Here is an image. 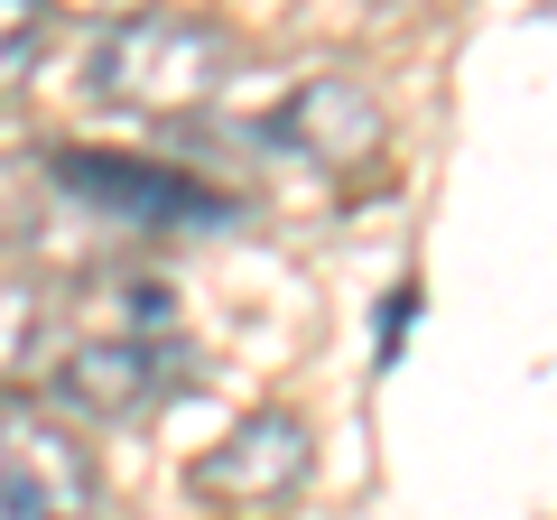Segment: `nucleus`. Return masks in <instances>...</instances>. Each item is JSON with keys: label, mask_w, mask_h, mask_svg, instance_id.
<instances>
[{"label": "nucleus", "mask_w": 557, "mask_h": 520, "mask_svg": "<svg viewBox=\"0 0 557 520\" xmlns=\"http://www.w3.org/2000/svg\"><path fill=\"white\" fill-rule=\"evenodd\" d=\"M196 381V344L177 335V307L168 288H121V317L75 335L57 354V400L84 409V419H149L159 400H177Z\"/></svg>", "instance_id": "nucleus-1"}, {"label": "nucleus", "mask_w": 557, "mask_h": 520, "mask_svg": "<svg viewBox=\"0 0 557 520\" xmlns=\"http://www.w3.org/2000/svg\"><path fill=\"white\" fill-rule=\"evenodd\" d=\"M223 75H233V38L196 10H139L94 57V94L121 112H196Z\"/></svg>", "instance_id": "nucleus-2"}, {"label": "nucleus", "mask_w": 557, "mask_h": 520, "mask_svg": "<svg viewBox=\"0 0 557 520\" xmlns=\"http://www.w3.org/2000/svg\"><path fill=\"white\" fill-rule=\"evenodd\" d=\"M307 474H317V437H307V419H288V409H251L233 437H214L196 456V502L223 511V520H278L288 502L307 493Z\"/></svg>", "instance_id": "nucleus-3"}, {"label": "nucleus", "mask_w": 557, "mask_h": 520, "mask_svg": "<svg viewBox=\"0 0 557 520\" xmlns=\"http://www.w3.org/2000/svg\"><path fill=\"white\" fill-rule=\"evenodd\" d=\"M0 520H102L84 437L28 400H0Z\"/></svg>", "instance_id": "nucleus-4"}, {"label": "nucleus", "mask_w": 557, "mask_h": 520, "mask_svg": "<svg viewBox=\"0 0 557 520\" xmlns=\"http://www.w3.org/2000/svg\"><path fill=\"white\" fill-rule=\"evenodd\" d=\"M57 177L75 186V196H94V205H112V214H131L139 233H177V223H223V214H233V196H214V186L177 177V168H149V159L57 149Z\"/></svg>", "instance_id": "nucleus-5"}, {"label": "nucleus", "mask_w": 557, "mask_h": 520, "mask_svg": "<svg viewBox=\"0 0 557 520\" xmlns=\"http://www.w3.org/2000/svg\"><path fill=\"white\" fill-rule=\"evenodd\" d=\"M270 140H288L317 168H354V159L381 149V102H372V84H354V75H317V84L288 94V112L270 121Z\"/></svg>", "instance_id": "nucleus-6"}, {"label": "nucleus", "mask_w": 557, "mask_h": 520, "mask_svg": "<svg viewBox=\"0 0 557 520\" xmlns=\"http://www.w3.org/2000/svg\"><path fill=\"white\" fill-rule=\"evenodd\" d=\"M47 354V298L28 280H0V381H20Z\"/></svg>", "instance_id": "nucleus-7"}, {"label": "nucleus", "mask_w": 557, "mask_h": 520, "mask_svg": "<svg viewBox=\"0 0 557 520\" xmlns=\"http://www.w3.org/2000/svg\"><path fill=\"white\" fill-rule=\"evenodd\" d=\"M47 47V10L38 0H0V84H20Z\"/></svg>", "instance_id": "nucleus-8"}]
</instances>
